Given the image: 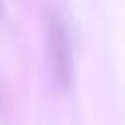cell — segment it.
Wrapping results in <instances>:
<instances>
[{
    "label": "cell",
    "instance_id": "cell-1",
    "mask_svg": "<svg viewBox=\"0 0 125 125\" xmlns=\"http://www.w3.org/2000/svg\"><path fill=\"white\" fill-rule=\"evenodd\" d=\"M49 55L55 82L61 88H66L72 78V49L66 35V27L57 14L49 16Z\"/></svg>",
    "mask_w": 125,
    "mask_h": 125
},
{
    "label": "cell",
    "instance_id": "cell-2",
    "mask_svg": "<svg viewBox=\"0 0 125 125\" xmlns=\"http://www.w3.org/2000/svg\"><path fill=\"white\" fill-rule=\"evenodd\" d=\"M2 16H4V2L0 0V20H2Z\"/></svg>",
    "mask_w": 125,
    "mask_h": 125
}]
</instances>
